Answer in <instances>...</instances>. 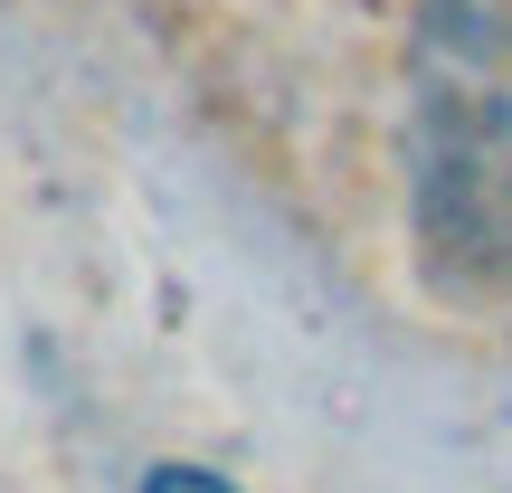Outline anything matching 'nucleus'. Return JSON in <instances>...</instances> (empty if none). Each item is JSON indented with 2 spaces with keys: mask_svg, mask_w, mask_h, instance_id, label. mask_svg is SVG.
<instances>
[{
  "mask_svg": "<svg viewBox=\"0 0 512 493\" xmlns=\"http://www.w3.org/2000/svg\"><path fill=\"white\" fill-rule=\"evenodd\" d=\"M418 228L512 275V29L437 19L418 38Z\"/></svg>",
  "mask_w": 512,
  "mask_h": 493,
  "instance_id": "1",
  "label": "nucleus"
},
{
  "mask_svg": "<svg viewBox=\"0 0 512 493\" xmlns=\"http://www.w3.org/2000/svg\"><path fill=\"white\" fill-rule=\"evenodd\" d=\"M143 493H238L228 475H209V465H152Z\"/></svg>",
  "mask_w": 512,
  "mask_h": 493,
  "instance_id": "2",
  "label": "nucleus"
}]
</instances>
